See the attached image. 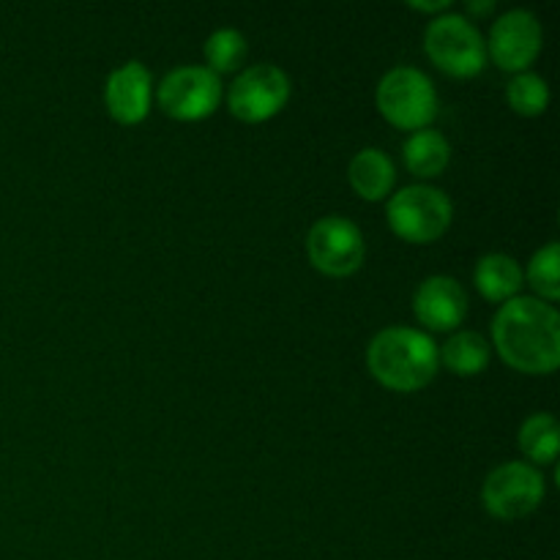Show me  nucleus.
<instances>
[{
	"mask_svg": "<svg viewBox=\"0 0 560 560\" xmlns=\"http://www.w3.org/2000/svg\"><path fill=\"white\" fill-rule=\"evenodd\" d=\"M492 5H495V3H492V0H490V3H476V0H470L468 11H470V14H487V11H490Z\"/></svg>",
	"mask_w": 560,
	"mask_h": 560,
	"instance_id": "obj_22",
	"label": "nucleus"
},
{
	"mask_svg": "<svg viewBox=\"0 0 560 560\" xmlns=\"http://www.w3.org/2000/svg\"><path fill=\"white\" fill-rule=\"evenodd\" d=\"M490 342L476 331H457L443 350H438L441 364H446L454 375L474 377L490 366Z\"/></svg>",
	"mask_w": 560,
	"mask_h": 560,
	"instance_id": "obj_16",
	"label": "nucleus"
},
{
	"mask_svg": "<svg viewBox=\"0 0 560 560\" xmlns=\"http://www.w3.org/2000/svg\"><path fill=\"white\" fill-rule=\"evenodd\" d=\"M206 69L213 71V74H233L241 66L246 63V55H249V47H246V38L241 36L233 27H224V31H217L208 36L206 42Z\"/></svg>",
	"mask_w": 560,
	"mask_h": 560,
	"instance_id": "obj_18",
	"label": "nucleus"
},
{
	"mask_svg": "<svg viewBox=\"0 0 560 560\" xmlns=\"http://www.w3.org/2000/svg\"><path fill=\"white\" fill-rule=\"evenodd\" d=\"M424 52L446 74L468 80L485 71L487 44L474 22L459 14H441L424 33Z\"/></svg>",
	"mask_w": 560,
	"mask_h": 560,
	"instance_id": "obj_5",
	"label": "nucleus"
},
{
	"mask_svg": "<svg viewBox=\"0 0 560 560\" xmlns=\"http://www.w3.org/2000/svg\"><path fill=\"white\" fill-rule=\"evenodd\" d=\"M159 107L175 120H202L222 102V80L206 66H180L170 71L156 91Z\"/></svg>",
	"mask_w": 560,
	"mask_h": 560,
	"instance_id": "obj_8",
	"label": "nucleus"
},
{
	"mask_svg": "<svg viewBox=\"0 0 560 560\" xmlns=\"http://www.w3.org/2000/svg\"><path fill=\"white\" fill-rule=\"evenodd\" d=\"M290 98V80L279 66L257 63L241 71L230 88V113L244 124H262L284 109Z\"/></svg>",
	"mask_w": 560,
	"mask_h": 560,
	"instance_id": "obj_9",
	"label": "nucleus"
},
{
	"mask_svg": "<svg viewBox=\"0 0 560 560\" xmlns=\"http://www.w3.org/2000/svg\"><path fill=\"white\" fill-rule=\"evenodd\" d=\"M386 217L394 235L408 244H432L452 228L454 208L452 200L435 186L413 184L388 200Z\"/></svg>",
	"mask_w": 560,
	"mask_h": 560,
	"instance_id": "obj_4",
	"label": "nucleus"
},
{
	"mask_svg": "<svg viewBox=\"0 0 560 560\" xmlns=\"http://www.w3.org/2000/svg\"><path fill=\"white\" fill-rule=\"evenodd\" d=\"M495 350L523 375H552L560 364V317L547 301L517 295L492 320Z\"/></svg>",
	"mask_w": 560,
	"mask_h": 560,
	"instance_id": "obj_1",
	"label": "nucleus"
},
{
	"mask_svg": "<svg viewBox=\"0 0 560 560\" xmlns=\"http://www.w3.org/2000/svg\"><path fill=\"white\" fill-rule=\"evenodd\" d=\"M151 71L142 63H137V60H131V63H124L107 77L104 104H107V113L118 124L135 126L145 120L148 113H151Z\"/></svg>",
	"mask_w": 560,
	"mask_h": 560,
	"instance_id": "obj_11",
	"label": "nucleus"
},
{
	"mask_svg": "<svg viewBox=\"0 0 560 560\" xmlns=\"http://www.w3.org/2000/svg\"><path fill=\"white\" fill-rule=\"evenodd\" d=\"M476 290L485 295L492 304H506V301L517 299L520 288H523V271H520L517 260L501 252L485 255L474 268Z\"/></svg>",
	"mask_w": 560,
	"mask_h": 560,
	"instance_id": "obj_14",
	"label": "nucleus"
},
{
	"mask_svg": "<svg viewBox=\"0 0 560 560\" xmlns=\"http://www.w3.org/2000/svg\"><path fill=\"white\" fill-rule=\"evenodd\" d=\"M520 448L536 465H552L560 448V427L552 413H534L520 427Z\"/></svg>",
	"mask_w": 560,
	"mask_h": 560,
	"instance_id": "obj_17",
	"label": "nucleus"
},
{
	"mask_svg": "<svg viewBox=\"0 0 560 560\" xmlns=\"http://www.w3.org/2000/svg\"><path fill=\"white\" fill-rule=\"evenodd\" d=\"M416 317L430 331H452L463 326L468 315V295L452 277H430L413 295Z\"/></svg>",
	"mask_w": 560,
	"mask_h": 560,
	"instance_id": "obj_12",
	"label": "nucleus"
},
{
	"mask_svg": "<svg viewBox=\"0 0 560 560\" xmlns=\"http://www.w3.org/2000/svg\"><path fill=\"white\" fill-rule=\"evenodd\" d=\"M541 22L536 14L525 9L506 11L501 20L492 25L490 44H487V55L501 66L503 71H514L523 74L541 52Z\"/></svg>",
	"mask_w": 560,
	"mask_h": 560,
	"instance_id": "obj_10",
	"label": "nucleus"
},
{
	"mask_svg": "<svg viewBox=\"0 0 560 560\" xmlns=\"http://www.w3.org/2000/svg\"><path fill=\"white\" fill-rule=\"evenodd\" d=\"M528 282L539 293V301L552 304V301L560 299V249L556 241L530 257Z\"/></svg>",
	"mask_w": 560,
	"mask_h": 560,
	"instance_id": "obj_20",
	"label": "nucleus"
},
{
	"mask_svg": "<svg viewBox=\"0 0 560 560\" xmlns=\"http://www.w3.org/2000/svg\"><path fill=\"white\" fill-rule=\"evenodd\" d=\"M485 509L498 520H523L545 501V476L528 463L498 465L481 490Z\"/></svg>",
	"mask_w": 560,
	"mask_h": 560,
	"instance_id": "obj_6",
	"label": "nucleus"
},
{
	"mask_svg": "<svg viewBox=\"0 0 560 560\" xmlns=\"http://www.w3.org/2000/svg\"><path fill=\"white\" fill-rule=\"evenodd\" d=\"M350 186H353L355 195L366 202L386 200L388 191L394 189V180H397V170L394 162L377 148H364L353 156L348 167Z\"/></svg>",
	"mask_w": 560,
	"mask_h": 560,
	"instance_id": "obj_13",
	"label": "nucleus"
},
{
	"mask_svg": "<svg viewBox=\"0 0 560 560\" xmlns=\"http://www.w3.org/2000/svg\"><path fill=\"white\" fill-rule=\"evenodd\" d=\"M372 377L392 392L410 394L430 386L438 375V345L430 334L416 328L392 326L377 334L366 350Z\"/></svg>",
	"mask_w": 560,
	"mask_h": 560,
	"instance_id": "obj_2",
	"label": "nucleus"
},
{
	"mask_svg": "<svg viewBox=\"0 0 560 560\" xmlns=\"http://www.w3.org/2000/svg\"><path fill=\"white\" fill-rule=\"evenodd\" d=\"M506 98L514 113L525 115V118H536L550 104V88H547V82L539 74L523 71V74H517L509 82Z\"/></svg>",
	"mask_w": 560,
	"mask_h": 560,
	"instance_id": "obj_19",
	"label": "nucleus"
},
{
	"mask_svg": "<svg viewBox=\"0 0 560 560\" xmlns=\"http://www.w3.org/2000/svg\"><path fill=\"white\" fill-rule=\"evenodd\" d=\"M377 109L392 126L421 131L435 120L438 93L430 77L413 66H397L377 82Z\"/></svg>",
	"mask_w": 560,
	"mask_h": 560,
	"instance_id": "obj_3",
	"label": "nucleus"
},
{
	"mask_svg": "<svg viewBox=\"0 0 560 560\" xmlns=\"http://www.w3.org/2000/svg\"><path fill=\"white\" fill-rule=\"evenodd\" d=\"M408 5L416 11H427V14H438V11L452 9V3H448V0H438V3H419V0H410Z\"/></svg>",
	"mask_w": 560,
	"mask_h": 560,
	"instance_id": "obj_21",
	"label": "nucleus"
},
{
	"mask_svg": "<svg viewBox=\"0 0 560 560\" xmlns=\"http://www.w3.org/2000/svg\"><path fill=\"white\" fill-rule=\"evenodd\" d=\"M402 156L416 178H438L452 162V145L441 131L421 129L405 140Z\"/></svg>",
	"mask_w": 560,
	"mask_h": 560,
	"instance_id": "obj_15",
	"label": "nucleus"
},
{
	"mask_svg": "<svg viewBox=\"0 0 560 560\" xmlns=\"http://www.w3.org/2000/svg\"><path fill=\"white\" fill-rule=\"evenodd\" d=\"M306 255H310L312 266L326 277H350L364 262V235L350 219L326 217L312 224L310 235H306Z\"/></svg>",
	"mask_w": 560,
	"mask_h": 560,
	"instance_id": "obj_7",
	"label": "nucleus"
}]
</instances>
